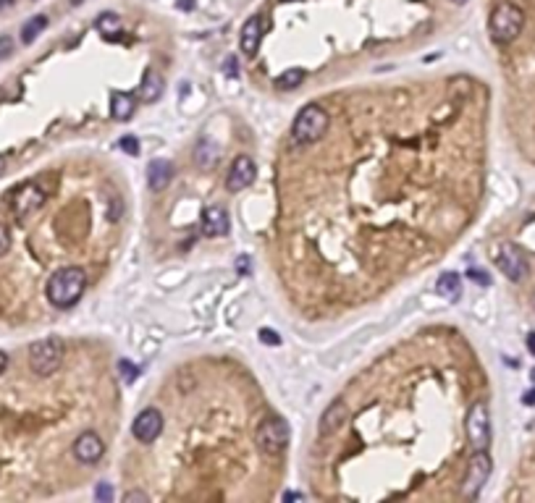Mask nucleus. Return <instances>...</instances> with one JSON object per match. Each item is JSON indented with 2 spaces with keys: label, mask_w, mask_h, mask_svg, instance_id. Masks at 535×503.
Listing matches in <instances>:
<instances>
[{
  "label": "nucleus",
  "mask_w": 535,
  "mask_h": 503,
  "mask_svg": "<svg viewBox=\"0 0 535 503\" xmlns=\"http://www.w3.org/2000/svg\"><path fill=\"white\" fill-rule=\"evenodd\" d=\"M171 178H173V166H171V160H152L147 166V187L152 192H160V189H166L171 184Z\"/></svg>",
  "instance_id": "2eb2a0df"
},
{
  "label": "nucleus",
  "mask_w": 535,
  "mask_h": 503,
  "mask_svg": "<svg viewBox=\"0 0 535 503\" xmlns=\"http://www.w3.org/2000/svg\"><path fill=\"white\" fill-rule=\"evenodd\" d=\"M45 29H48V16H45V13L32 16V19L21 27V42H24V45H32V42L37 40Z\"/></svg>",
  "instance_id": "aec40b11"
},
{
  "label": "nucleus",
  "mask_w": 535,
  "mask_h": 503,
  "mask_svg": "<svg viewBox=\"0 0 535 503\" xmlns=\"http://www.w3.org/2000/svg\"><path fill=\"white\" fill-rule=\"evenodd\" d=\"M260 341H263V344H270V346L281 344V338H278L276 330H268V328H263V330H260Z\"/></svg>",
  "instance_id": "a878e982"
},
{
  "label": "nucleus",
  "mask_w": 535,
  "mask_h": 503,
  "mask_svg": "<svg viewBox=\"0 0 535 503\" xmlns=\"http://www.w3.org/2000/svg\"><path fill=\"white\" fill-rule=\"evenodd\" d=\"M260 42H263V21L260 16H252V19L244 21L242 27V34H239V48L247 58H255L260 50Z\"/></svg>",
  "instance_id": "ddd939ff"
},
{
  "label": "nucleus",
  "mask_w": 535,
  "mask_h": 503,
  "mask_svg": "<svg viewBox=\"0 0 535 503\" xmlns=\"http://www.w3.org/2000/svg\"><path fill=\"white\" fill-rule=\"evenodd\" d=\"M467 276L473 278V281H475V283H480V286H488V283H491V278H488L486 273H483V270H475V267H473V270H470V273H467Z\"/></svg>",
  "instance_id": "cd10ccee"
},
{
  "label": "nucleus",
  "mask_w": 535,
  "mask_h": 503,
  "mask_svg": "<svg viewBox=\"0 0 535 503\" xmlns=\"http://www.w3.org/2000/svg\"><path fill=\"white\" fill-rule=\"evenodd\" d=\"M436 291L444 296V299H449V302H456L459 294H462V281H459L456 273H444V276L436 281Z\"/></svg>",
  "instance_id": "6ab92c4d"
},
{
  "label": "nucleus",
  "mask_w": 535,
  "mask_h": 503,
  "mask_svg": "<svg viewBox=\"0 0 535 503\" xmlns=\"http://www.w3.org/2000/svg\"><path fill=\"white\" fill-rule=\"evenodd\" d=\"M491 469H494L491 456H488L486 451H475V456L470 459V467H467L462 493H465L467 498H477L480 490H483V485H486L488 477H491Z\"/></svg>",
  "instance_id": "6e6552de"
},
{
  "label": "nucleus",
  "mask_w": 535,
  "mask_h": 503,
  "mask_svg": "<svg viewBox=\"0 0 535 503\" xmlns=\"http://www.w3.org/2000/svg\"><path fill=\"white\" fill-rule=\"evenodd\" d=\"M105 454V443H103V438L98 433H81L77 441H74V456L79 459L81 464H95L100 462V456Z\"/></svg>",
  "instance_id": "f8f14e48"
},
{
  "label": "nucleus",
  "mask_w": 535,
  "mask_h": 503,
  "mask_svg": "<svg viewBox=\"0 0 535 503\" xmlns=\"http://www.w3.org/2000/svg\"><path fill=\"white\" fill-rule=\"evenodd\" d=\"M530 380H533V383H535V367H533V370H530Z\"/></svg>",
  "instance_id": "4c0bfd02"
},
{
  "label": "nucleus",
  "mask_w": 535,
  "mask_h": 503,
  "mask_svg": "<svg viewBox=\"0 0 535 503\" xmlns=\"http://www.w3.org/2000/svg\"><path fill=\"white\" fill-rule=\"evenodd\" d=\"M11 3H13V0H0V11H3V8H8Z\"/></svg>",
  "instance_id": "c9c22d12"
},
{
  "label": "nucleus",
  "mask_w": 535,
  "mask_h": 503,
  "mask_svg": "<svg viewBox=\"0 0 535 503\" xmlns=\"http://www.w3.org/2000/svg\"><path fill=\"white\" fill-rule=\"evenodd\" d=\"M467 441L475 451H486L491 445V417H488V406L483 401H475L470 406L465 420Z\"/></svg>",
  "instance_id": "423d86ee"
},
{
  "label": "nucleus",
  "mask_w": 535,
  "mask_h": 503,
  "mask_svg": "<svg viewBox=\"0 0 535 503\" xmlns=\"http://www.w3.org/2000/svg\"><path fill=\"white\" fill-rule=\"evenodd\" d=\"M119 147L126 152V155H137V137H121L119 139Z\"/></svg>",
  "instance_id": "b1692460"
},
{
  "label": "nucleus",
  "mask_w": 535,
  "mask_h": 503,
  "mask_svg": "<svg viewBox=\"0 0 535 503\" xmlns=\"http://www.w3.org/2000/svg\"><path fill=\"white\" fill-rule=\"evenodd\" d=\"M71 3H74V6H79V3H84V0H71Z\"/></svg>",
  "instance_id": "58836bf2"
},
{
  "label": "nucleus",
  "mask_w": 535,
  "mask_h": 503,
  "mask_svg": "<svg viewBox=\"0 0 535 503\" xmlns=\"http://www.w3.org/2000/svg\"><path fill=\"white\" fill-rule=\"evenodd\" d=\"M522 27H525V13L515 3L496 6L494 13H491V21H488V32H491L494 42H498V45L515 42L520 37V32H522Z\"/></svg>",
  "instance_id": "7ed1b4c3"
},
{
  "label": "nucleus",
  "mask_w": 535,
  "mask_h": 503,
  "mask_svg": "<svg viewBox=\"0 0 535 503\" xmlns=\"http://www.w3.org/2000/svg\"><path fill=\"white\" fill-rule=\"evenodd\" d=\"M344 420H347V406H344V401H333V404L323 412V420H320V435L336 433Z\"/></svg>",
  "instance_id": "f3484780"
},
{
  "label": "nucleus",
  "mask_w": 535,
  "mask_h": 503,
  "mask_svg": "<svg viewBox=\"0 0 535 503\" xmlns=\"http://www.w3.org/2000/svg\"><path fill=\"white\" fill-rule=\"evenodd\" d=\"M87 288V276L81 267H60L48 281V299L58 309H69L81 299Z\"/></svg>",
  "instance_id": "f257e3e1"
},
{
  "label": "nucleus",
  "mask_w": 535,
  "mask_h": 503,
  "mask_svg": "<svg viewBox=\"0 0 535 503\" xmlns=\"http://www.w3.org/2000/svg\"><path fill=\"white\" fill-rule=\"evenodd\" d=\"M527 349H530V354H535V333L527 335Z\"/></svg>",
  "instance_id": "473e14b6"
},
{
  "label": "nucleus",
  "mask_w": 535,
  "mask_h": 503,
  "mask_svg": "<svg viewBox=\"0 0 535 503\" xmlns=\"http://www.w3.org/2000/svg\"><path fill=\"white\" fill-rule=\"evenodd\" d=\"M522 401H525L527 406H530V404H535V391H527V394L522 396Z\"/></svg>",
  "instance_id": "2f4dec72"
},
{
  "label": "nucleus",
  "mask_w": 535,
  "mask_h": 503,
  "mask_svg": "<svg viewBox=\"0 0 535 503\" xmlns=\"http://www.w3.org/2000/svg\"><path fill=\"white\" fill-rule=\"evenodd\" d=\"M134 98L126 95V92H113V98H110V116L116 121H129L134 116Z\"/></svg>",
  "instance_id": "a211bd4d"
},
{
  "label": "nucleus",
  "mask_w": 535,
  "mask_h": 503,
  "mask_svg": "<svg viewBox=\"0 0 535 503\" xmlns=\"http://www.w3.org/2000/svg\"><path fill=\"white\" fill-rule=\"evenodd\" d=\"M131 433L137 441L142 443H152L160 433H163V415H160L155 406H150V409H142L131 424Z\"/></svg>",
  "instance_id": "9b49d317"
},
{
  "label": "nucleus",
  "mask_w": 535,
  "mask_h": 503,
  "mask_svg": "<svg viewBox=\"0 0 535 503\" xmlns=\"http://www.w3.org/2000/svg\"><path fill=\"white\" fill-rule=\"evenodd\" d=\"M302 81H305V71L302 69H289V71H284V74L278 76L276 84H278V89H297Z\"/></svg>",
  "instance_id": "4be33fe9"
},
{
  "label": "nucleus",
  "mask_w": 535,
  "mask_h": 503,
  "mask_svg": "<svg viewBox=\"0 0 535 503\" xmlns=\"http://www.w3.org/2000/svg\"><path fill=\"white\" fill-rule=\"evenodd\" d=\"M60 362H63V341L55 335L40 338L29 346V365L40 377L53 375L60 367Z\"/></svg>",
  "instance_id": "20e7f679"
},
{
  "label": "nucleus",
  "mask_w": 535,
  "mask_h": 503,
  "mask_svg": "<svg viewBox=\"0 0 535 503\" xmlns=\"http://www.w3.org/2000/svg\"><path fill=\"white\" fill-rule=\"evenodd\" d=\"M255 176H258V168H255V160L249 155H239L231 168H228L226 176V189L228 192H242L255 184Z\"/></svg>",
  "instance_id": "9d476101"
},
{
  "label": "nucleus",
  "mask_w": 535,
  "mask_h": 503,
  "mask_svg": "<svg viewBox=\"0 0 535 503\" xmlns=\"http://www.w3.org/2000/svg\"><path fill=\"white\" fill-rule=\"evenodd\" d=\"M45 199H48V194H45L37 184H21L19 189L11 192V197H8L11 213L19 217V220H24L27 215L37 213V210L45 205Z\"/></svg>",
  "instance_id": "0eeeda50"
},
{
  "label": "nucleus",
  "mask_w": 535,
  "mask_h": 503,
  "mask_svg": "<svg viewBox=\"0 0 535 503\" xmlns=\"http://www.w3.org/2000/svg\"><path fill=\"white\" fill-rule=\"evenodd\" d=\"M11 249V231L6 228V223H0V257Z\"/></svg>",
  "instance_id": "393cba45"
},
{
  "label": "nucleus",
  "mask_w": 535,
  "mask_h": 503,
  "mask_svg": "<svg viewBox=\"0 0 535 503\" xmlns=\"http://www.w3.org/2000/svg\"><path fill=\"white\" fill-rule=\"evenodd\" d=\"M98 32L105 40H116L121 34V16H116L113 11H105L103 16H98Z\"/></svg>",
  "instance_id": "412c9836"
},
{
  "label": "nucleus",
  "mask_w": 535,
  "mask_h": 503,
  "mask_svg": "<svg viewBox=\"0 0 535 503\" xmlns=\"http://www.w3.org/2000/svg\"><path fill=\"white\" fill-rule=\"evenodd\" d=\"M11 53H13V40L11 37H0V60L8 58Z\"/></svg>",
  "instance_id": "bb28decb"
},
{
  "label": "nucleus",
  "mask_w": 535,
  "mask_h": 503,
  "mask_svg": "<svg viewBox=\"0 0 535 503\" xmlns=\"http://www.w3.org/2000/svg\"><path fill=\"white\" fill-rule=\"evenodd\" d=\"M119 373H121V377H124V383H134V380H137V375H139V370L131 365L129 359H121V362H119Z\"/></svg>",
  "instance_id": "5701e85b"
},
{
  "label": "nucleus",
  "mask_w": 535,
  "mask_h": 503,
  "mask_svg": "<svg viewBox=\"0 0 535 503\" xmlns=\"http://www.w3.org/2000/svg\"><path fill=\"white\" fill-rule=\"evenodd\" d=\"M451 3H456V6H465L467 0H451Z\"/></svg>",
  "instance_id": "e433bc0d"
},
{
  "label": "nucleus",
  "mask_w": 535,
  "mask_h": 503,
  "mask_svg": "<svg viewBox=\"0 0 535 503\" xmlns=\"http://www.w3.org/2000/svg\"><path fill=\"white\" fill-rule=\"evenodd\" d=\"M202 234L210 239L226 236L228 234V213L218 205H213L202 213Z\"/></svg>",
  "instance_id": "4468645a"
},
{
  "label": "nucleus",
  "mask_w": 535,
  "mask_h": 503,
  "mask_svg": "<svg viewBox=\"0 0 535 503\" xmlns=\"http://www.w3.org/2000/svg\"><path fill=\"white\" fill-rule=\"evenodd\" d=\"M234 63H237V60L228 58V76H234V74H237V66H234Z\"/></svg>",
  "instance_id": "72a5a7b5"
},
{
  "label": "nucleus",
  "mask_w": 535,
  "mask_h": 503,
  "mask_svg": "<svg viewBox=\"0 0 535 503\" xmlns=\"http://www.w3.org/2000/svg\"><path fill=\"white\" fill-rule=\"evenodd\" d=\"M496 265H498V270H501L509 281H522V278L527 276V260L525 255L520 252V247H515V244H501V247H498Z\"/></svg>",
  "instance_id": "1a4fd4ad"
},
{
  "label": "nucleus",
  "mask_w": 535,
  "mask_h": 503,
  "mask_svg": "<svg viewBox=\"0 0 535 503\" xmlns=\"http://www.w3.org/2000/svg\"><path fill=\"white\" fill-rule=\"evenodd\" d=\"M3 173H6V158L0 155V176H3Z\"/></svg>",
  "instance_id": "f704fd0d"
},
{
  "label": "nucleus",
  "mask_w": 535,
  "mask_h": 503,
  "mask_svg": "<svg viewBox=\"0 0 535 503\" xmlns=\"http://www.w3.org/2000/svg\"><path fill=\"white\" fill-rule=\"evenodd\" d=\"M163 95V76H160L155 69H147L145 76H142V84H139V98L142 102H155Z\"/></svg>",
  "instance_id": "dca6fc26"
},
{
  "label": "nucleus",
  "mask_w": 535,
  "mask_h": 503,
  "mask_svg": "<svg viewBox=\"0 0 535 503\" xmlns=\"http://www.w3.org/2000/svg\"><path fill=\"white\" fill-rule=\"evenodd\" d=\"M124 501H147V493H142V490H134V493L124 495Z\"/></svg>",
  "instance_id": "c756f323"
},
{
  "label": "nucleus",
  "mask_w": 535,
  "mask_h": 503,
  "mask_svg": "<svg viewBox=\"0 0 535 503\" xmlns=\"http://www.w3.org/2000/svg\"><path fill=\"white\" fill-rule=\"evenodd\" d=\"M328 126H331V119L326 110L320 105H305L291 123V142L299 147H310L326 137Z\"/></svg>",
  "instance_id": "f03ea898"
},
{
  "label": "nucleus",
  "mask_w": 535,
  "mask_h": 503,
  "mask_svg": "<svg viewBox=\"0 0 535 503\" xmlns=\"http://www.w3.org/2000/svg\"><path fill=\"white\" fill-rule=\"evenodd\" d=\"M95 495H98V501H110V498H113V490H110V485H98Z\"/></svg>",
  "instance_id": "c85d7f7f"
},
{
  "label": "nucleus",
  "mask_w": 535,
  "mask_h": 503,
  "mask_svg": "<svg viewBox=\"0 0 535 503\" xmlns=\"http://www.w3.org/2000/svg\"><path fill=\"white\" fill-rule=\"evenodd\" d=\"M289 438H291V430H289L286 420H281V417H268L255 430V443L268 456L284 454L289 445Z\"/></svg>",
  "instance_id": "39448f33"
},
{
  "label": "nucleus",
  "mask_w": 535,
  "mask_h": 503,
  "mask_svg": "<svg viewBox=\"0 0 535 503\" xmlns=\"http://www.w3.org/2000/svg\"><path fill=\"white\" fill-rule=\"evenodd\" d=\"M6 367H8V356H6V351H0V375L6 373Z\"/></svg>",
  "instance_id": "7c9ffc66"
}]
</instances>
